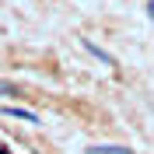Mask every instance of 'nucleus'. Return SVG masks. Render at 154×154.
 I'll return each mask as SVG.
<instances>
[{"label":"nucleus","mask_w":154,"mask_h":154,"mask_svg":"<svg viewBox=\"0 0 154 154\" xmlns=\"http://www.w3.org/2000/svg\"><path fill=\"white\" fill-rule=\"evenodd\" d=\"M0 116H7V119H21V123H38V116L32 109H21V105H4Z\"/></svg>","instance_id":"nucleus-1"},{"label":"nucleus","mask_w":154,"mask_h":154,"mask_svg":"<svg viewBox=\"0 0 154 154\" xmlns=\"http://www.w3.org/2000/svg\"><path fill=\"white\" fill-rule=\"evenodd\" d=\"M88 154H133V151L119 147V144H95V147H88Z\"/></svg>","instance_id":"nucleus-2"},{"label":"nucleus","mask_w":154,"mask_h":154,"mask_svg":"<svg viewBox=\"0 0 154 154\" xmlns=\"http://www.w3.org/2000/svg\"><path fill=\"white\" fill-rule=\"evenodd\" d=\"M84 49H88V53H91V56H98V60H102V63H105V67H116V60L109 56L105 49H98L95 42H91V38H84Z\"/></svg>","instance_id":"nucleus-3"},{"label":"nucleus","mask_w":154,"mask_h":154,"mask_svg":"<svg viewBox=\"0 0 154 154\" xmlns=\"http://www.w3.org/2000/svg\"><path fill=\"white\" fill-rule=\"evenodd\" d=\"M0 95H18V91H14L11 84H4V81H0Z\"/></svg>","instance_id":"nucleus-4"},{"label":"nucleus","mask_w":154,"mask_h":154,"mask_svg":"<svg viewBox=\"0 0 154 154\" xmlns=\"http://www.w3.org/2000/svg\"><path fill=\"white\" fill-rule=\"evenodd\" d=\"M147 11H151V18H154V0H151V4H147Z\"/></svg>","instance_id":"nucleus-5"}]
</instances>
